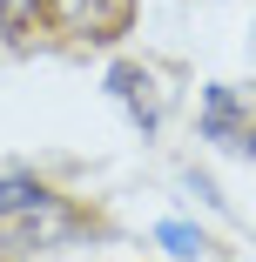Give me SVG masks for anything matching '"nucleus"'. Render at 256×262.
<instances>
[{
  "instance_id": "1",
  "label": "nucleus",
  "mask_w": 256,
  "mask_h": 262,
  "mask_svg": "<svg viewBox=\"0 0 256 262\" xmlns=\"http://www.w3.org/2000/svg\"><path fill=\"white\" fill-rule=\"evenodd\" d=\"M81 229V215L61 202V195H41V202H27L21 215H7L0 222V235H7L14 249H54V242H68Z\"/></svg>"
},
{
  "instance_id": "2",
  "label": "nucleus",
  "mask_w": 256,
  "mask_h": 262,
  "mask_svg": "<svg viewBox=\"0 0 256 262\" xmlns=\"http://www.w3.org/2000/svg\"><path fill=\"white\" fill-rule=\"evenodd\" d=\"M54 20L68 34H88V40H108L128 27V0H54Z\"/></svg>"
},
{
  "instance_id": "3",
  "label": "nucleus",
  "mask_w": 256,
  "mask_h": 262,
  "mask_svg": "<svg viewBox=\"0 0 256 262\" xmlns=\"http://www.w3.org/2000/svg\"><path fill=\"white\" fill-rule=\"evenodd\" d=\"M108 94L122 101L142 128L162 121V88H155V74H142V68H108Z\"/></svg>"
},
{
  "instance_id": "4",
  "label": "nucleus",
  "mask_w": 256,
  "mask_h": 262,
  "mask_svg": "<svg viewBox=\"0 0 256 262\" xmlns=\"http://www.w3.org/2000/svg\"><path fill=\"white\" fill-rule=\"evenodd\" d=\"M202 128H209L216 141H236V135H243V108H236L229 88H209V101H202Z\"/></svg>"
},
{
  "instance_id": "5",
  "label": "nucleus",
  "mask_w": 256,
  "mask_h": 262,
  "mask_svg": "<svg viewBox=\"0 0 256 262\" xmlns=\"http://www.w3.org/2000/svg\"><path fill=\"white\" fill-rule=\"evenodd\" d=\"M47 188L34 182V175H21V168H7V175H0V222H7V215H21V208L27 202H41Z\"/></svg>"
},
{
  "instance_id": "6",
  "label": "nucleus",
  "mask_w": 256,
  "mask_h": 262,
  "mask_svg": "<svg viewBox=\"0 0 256 262\" xmlns=\"http://www.w3.org/2000/svg\"><path fill=\"white\" fill-rule=\"evenodd\" d=\"M155 242H162L169 255H182V262H195V255H202V235H195L189 222H162V229H155Z\"/></svg>"
},
{
  "instance_id": "7",
  "label": "nucleus",
  "mask_w": 256,
  "mask_h": 262,
  "mask_svg": "<svg viewBox=\"0 0 256 262\" xmlns=\"http://www.w3.org/2000/svg\"><path fill=\"white\" fill-rule=\"evenodd\" d=\"M21 14H27V0H0V27H14Z\"/></svg>"
}]
</instances>
